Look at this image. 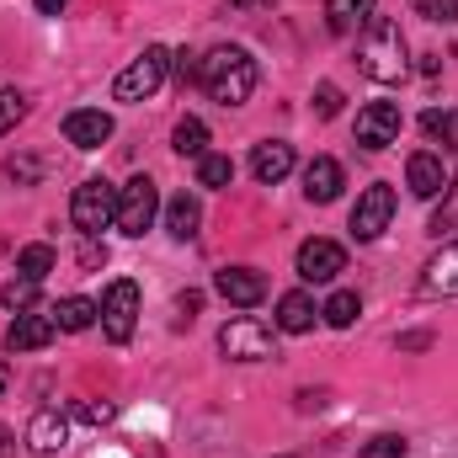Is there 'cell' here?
<instances>
[{
	"instance_id": "cell-1",
	"label": "cell",
	"mask_w": 458,
	"mask_h": 458,
	"mask_svg": "<svg viewBox=\"0 0 458 458\" xmlns=\"http://www.w3.org/2000/svg\"><path fill=\"white\" fill-rule=\"evenodd\" d=\"M357 70H362L368 81H378V86L405 81L411 59H405V32H400L394 16H378V11L368 16V32H362V43H357Z\"/></svg>"
},
{
	"instance_id": "cell-2",
	"label": "cell",
	"mask_w": 458,
	"mask_h": 458,
	"mask_svg": "<svg viewBox=\"0 0 458 458\" xmlns=\"http://www.w3.org/2000/svg\"><path fill=\"white\" fill-rule=\"evenodd\" d=\"M198 86H203L219 107H240V102H250V91H256V59H250L245 48H214V54L198 59Z\"/></svg>"
},
{
	"instance_id": "cell-3",
	"label": "cell",
	"mask_w": 458,
	"mask_h": 458,
	"mask_svg": "<svg viewBox=\"0 0 458 458\" xmlns=\"http://www.w3.org/2000/svg\"><path fill=\"white\" fill-rule=\"evenodd\" d=\"M113 219H117V187L102 182V176H86V182L75 187V198H70V225L97 240Z\"/></svg>"
},
{
	"instance_id": "cell-4",
	"label": "cell",
	"mask_w": 458,
	"mask_h": 458,
	"mask_svg": "<svg viewBox=\"0 0 458 458\" xmlns=\"http://www.w3.org/2000/svg\"><path fill=\"white\" fill-rule=\"evenodd\" d=\"M165 70H171V54H165L160 43H149V48L113 81V97L117 102H144V97H155L160 81H165Z\"/></svg>"
},
{
	"instance_id": "cell-5",
	"label": "cell",
	"mask_w": 458,
	"mask_h": 458,
	"mask_svg": "<svg viewBox=\"0 0 458 458\" xmlns=\"http://www.w3.org/2000/svg\"><path fill=\"white\" fill-rule=\"evenodd\" d=\"M155 214H160V192H155L149 176H133L128 187H117V219L113 225L123 229L128 240H139L144 229L155 225Z\"/></svg>"
},
{
	"instance_id": "cell-6",
	"label": "cell",
	"mask_w": 458,
	"mask_h": 458,
	"mask_svg": "<svg viewBox=\"0 0 458 458\" xmlns=\"http://www.w3.org/2000/svg\"><path fill=\"white\" fill-rule=\"evenodd\" d=\"M133 326H139V283L117 277L107 288V299H102V331L123 346V342H133Z\"/></svg>"
},
{
	"instance_id": "cell-7",
	"label": "cell",
	"mask_w": 458,
	"mask_h": 458,
	"mask_svg": "<svg viewBox=\"0 0 458 458\" xmlns=\"http://www.w3.org/2000/svg\"><path fill=\"white\" fill-rule=\"evenodd\" d=\"M219 352L234 357V362H261V357H272V331L261 320L240 315V320H229L225 331H219Z\"/></svg>"
},
{
	"instance_id": "cell-8",
	"label": "cell",
	"mask_w": 458,
	"mask_h": 458,
	"mask_svg": "<svg viewBox=\"0 0 458 458\" xmlns=\"http://www.w3.org/2000/svg\"><path fill=\"white\" fill-rule=\"evenodd\" d=\"M394 219V187L389 182H373L362 198H357V208H352V234L357 240H378L384 229Z\"/></svg>"
},
{
	"instance_id": "cell-9",
	"label": "cell",
	"mask_w": 458,
	"mask_h": 458,
	"mask_svg": "<svg viewBox=\"0 0 458 458\" xmlns=\"http://www.w3.org/2000/svg\"><path fill=\"white\" fill-rule=\"evenodd\" d=\"M400 128H405V117L394 102H368L362 113H357V144L362 149H389L394 139H400Z\"/></svg>"
},
{
	"instance_id": "cell-10",
	"label": "cell",
	"mask_w": 458,
	"mask_h": 458,
	"mask_svg": "<svg viewBox=\"0 0 458 458\" xmlns=\"http://www.w3.org/2000/svg\"><path fill=\"white\" fill-rule=\"evenodd\" d=\"M54 336H59V320H54V315L21 310V315L11 320V331H5V352H11V357H21V352H43Z\"/></svg>"
},
{
	"instance_id": "cell-11",
	"label": "cell",
	"mask_w": 458,
	"mask_h": 458,
	"mask_svg": "<svg viewBox=\"0 0 458 458\" xmlns=\"http://www.w3.org/2000/svg\"><path fill=\"white\" fill-rule=\"evenodd\" d=\"M336 272H346V250L336 245V240H304L299 245V277L304 283H331Z\"/></svg>"
},
{
	"instance_id": "cell-12",
	"label": "cell",
	"mask_w": 458,
	"mask_h": 458,
	"mask_svg": "<svg viewBox=\"0 0 458 458\" xmlns=\"http://www.w3.org/2000/svg\"><path fill=\"white\" fill-rule=\"evenodd\" d=\"M448 165H443V155H432V149H416L411 160H405V182H411V192L416 198H437V192H448Z\"/></svg>"
},
{
	"instance_id": "cell-13",
	"label": "cell",
	"mask_w": 458,
	"mask_h": 458,
	"mask_svg": "<svg viewBox=\"0 0 458 458\" xmlns=\"http://www.w3.org/2000/svg\"><path fill=\"white\" fill-rule=\"evenodd\" d=\"M64 139L75 149H102L113 139V117L102 113V107H75V113L64 117Z\"/></svg>"
},
{
	"instance_id": "cell-14",
	"label": "cell",
	"mask_w": 458,
	"mask_h": 458,
	"mask_svg": "<svg viewBox=\"0 0 458 458\" xmlns=\"http://www.w3.org/2000/svg\"><path fill=\"white\" fill-rule=\"evenodd\" d=\"M214 288L225 293L229 304H240V310H250V304L267 299V277H261L256 267H225V272L214 277Z\"/></svg>"
},
{
	"instance_id": "cell-15",
	"label": "cell",
	"mask_w": 458,
	"mask_h": 458,
	"mask_svg": "<svg viewBox=\"0 0 458 458\" xmlns=\"http://www.w3.org/2000/svg\"><path fill=\"white\" fill-rule=\"evenodd\" d=\"M342 187H346V176L331 155H315V160L304 165V198H310V203H336Z\"/></svg>"
},
{
	"instance_id": "cell-16",
	"label": "cell",
	"mask_w": 458,
	"mask_h": 458,
	"mask_svg": "<svg viewBox=\"0 0 458 458\" xmlns=\"http://www.w3.org/2000/svg\"><path fill=\"white\" fill-rule=\"evenodd\" d=\"M288 171H293V144H283V139L256 144V155H250V176H256L261 187H277Z\"/></svg>"
},
{
	"instance_id": "cell-17",
	"label": "cell",
	"mask_w": 458,
	"mask_h": 458,
	"mask_svg": "<svg viewBox=\"0 0 458 458\" xmlns=\"http://www.w3.org/2000/svg\"><path fill=\"white\" fill-rule=\"evenodd\" d=\"M421 288H427V293H437V299H458V240H454V245H443V250L427 261Z\"/></svg>"
},
{
	"instance_id": "cell-18",
	"label": "cell",
	"mask_w": 458,
	"mask_h": 458,
	"mask_svg": "<svg viewBox=\"0 0 458 458\" xmlns=\"http://www.w3.org/2000/svg\"><path fill=\"white\" fill-rule=\"evenodd\" d=\"M64 437H70V421H64L59 411H38V416H32V427H27L32 454H59V448H64Z\"/></svg>"
},
{
	"instance_id": "cell-19",
	"label": "cell",
	"mask_w": 458,
	"mask_h": 458,
	"mask_svg": "<svg viewBox=\"0 0 458 458\" xmlns=\"http://www.w3.org/2000/svg\"><path fill=\"white\" fill-rule=\"evenodd\" d=\"M315 299L310 293H283L277 299V331H288V336H304L310 326H315Z\"/></svg>"
},
{
	"instance_id": "cell-20",
	"label": "cell",
	"mask_w": 458,
	"mask_h": 458,
	"mask_svg": "<svg viewBox=\"0 0 458 458\" xmlns=\"http://www.w3.org/2000/svg\"><path fill=\"white\" fill-rule=\"evenodd\" d=\"M198 225H203L198 198H192V192H176V198L165 203V229H171L176 240H192V234H198Z\"/></svg>"
},
{
	"instance_id": "cell-21",
	"label": "cell",
	"mask_w": 458,
	"mask_h": 458,
	"mask_svg": "<svg viewBox=\"0 0 458 458\" xmlns=\"http://www.w3.org/2000/svg\"><path fill=\"white\" fill-rule=\"evenodd\" d=\"M171 149L187 155V160H203V155H208V123H203V117H182L176 133H171Z\"/></svg>"
},
{
	"instance_id": "cell-22",
	"label": "cell",
	"mask_w": 458,
	"mask_h": 458,
	"mask_svg": "<svg viewBox=\"0 0 458 458\" xmlns=\"http://www.w3.org/2000/svg\"><path fill=\"white\" fill-rule=\"evenodd\" d=\"M54 320H59V331H91L97 320H102V304H91V299H59V310H54Z\"/></svg>"
},
{
	"instance_id": "cell-23",
	"label": "cell",
	"mask_w": 458,
	"mask_h": 458,
	"mask_svg": "<svg viewBox=\"0 0 458 458\" xmlns=\"http://www.w3.org/2000/svg\"><path fill=\"white\" fill-rule=\"evenodd\" d=\"M326 16H331V32L368 27V16H373V0H326Z\"/></svg>"
},
{
	"instance_id": "cell-24",
	"label": "cell",
	"mask_w": 458,
	"mask_h": 458,
	"mask_svg": "<svg viewBox=\"0 0 458 458\" xmlns=\"http://www.w3.org/2000/svg\"><path fill=\"white\" fill-rule=\"evenodd\" d=\"M54 261H59V256H54V245H43V240L16 250V272H21V277H32V283H43V277L54 272Z\"/></svg>"
},
{
	"instance_id": "cell-25",
	"label": "cell",
	"mask_w": 458,
	"mask_h": 458,
	"mask_svg": "<svg viewBox=\"0 0 458 458\" xmlns=\"http://www.w3.org/2000/svg\"><path fill=\"white\" fill-rule=\"evenodd\" d=\"M320 315H326V326L346 331V326H357V315H362V299L342 288V293H331V299H326V310H320Z\"/></svg>"
},
{
	"instance_id": "cell-26",
	"label": "cell",
	"mask_w": 458,
	"mask_h": 458,
	"mask_svg": "<svg viewBox=\"0 0 458 458\" xmlns=\"http://www.w3.org/2000/svg\"><path fill=\"white\" fill-rule=\"evenodd\" d=\"M234 182V160L229 155H203L198 160V187H229Z\"/></svg>"
},
{
	"instance_id": "cell-27",
	"label": "cell",
	"mask_w": 458,
	"mask_h": 458,
	"mask_svg": "<svg viewBox=\"0 0 458 458\" xmlns=\"http://www.w3.org/2000/svg\"><path fill=\"white\" fill-rule=\"evenodd\" d=\"M421 133L427 139H443V144H458V107H432V113L421 117Z\"/></svg>"
},
{
	"instance_id": "cell-28",
	"label": "cell",
	"mask_w": 458,
	"mask_h": 458,
	"mask_svg": "<svg viewBox=\"0 0 458 458\" xmlns=\"http://www.w3.org/2000/svg\"><path fill=\"white\" fill-rule=\"evenodd\" d=\"M0 299H5V310H16V315H21V310H38V283H32V277H16V283H5Z\"/></svg>"
},
{
	"instance_id": "cell-29",
	"label": "cell",
	"mask_w": 458,
	"mask_h": 458,
	"mask_svg": "<svg viewBox=\"0 0 458 458\" xmlns=\"http://www.w3.org/2000/svg\"><path fill=\"white\" fill-rule=\"evenodd\" d=\"M443 229H458V171L448 176V192H443V208L432 214V234H443Z\"/></svg>"
},
{
	"instance_id": "cell-30",
	"label": "cell",
	"mask_w": 458,
	"mask_h": 458,
	"mask_svg": "<svg viewBox=\"0 0 458 458\" xmlns=\"http://www.w3.org/2000/svg\"><path fill=\"white\" fill-rule=\"evenodd\" d=\"M27 117V97L21 91H0V133H11Z\"/></svg>"
},
{
	"instance_id": "cell-31",
	"label": "cell",
	"mask_w": 458,
	"mask_h": 458,
	"mask_svg": "<svg viewBox=\"0 0 458 458\" xmlns=\"http://www.w3.org/2000/svg\"><path fill=\"white\" fill-rule=\"evenodd\" d=\"M416 5V16H427V21H458V0H411Z\"/></svg>"
},
{
	"instance_id": "cell-32",
	"label": "cell",
	"mask_w": 458,
	"mask_h": 458,
	"mask_svg": "<svg viewBox=\"0 0 458 458\" xmlns=\"http://www.w3.org/2000/svg\"><path fill=\"white\" fill-rule=\"evenodd\" d=\"M315 113H320V117H336V113H342V86L320 81V86H315Z\"/></svg>"
},
{
	"instance_id": "cell-33",
	"label": "cell",
	"mask_w": 458,
	"mask_h": 458,
	"mask_svg": "<svg viewBox=\"0 0 458 458\" xmlns=\"http://www.w3.org/2000/svg\"><path fill=\"white\" fill-rule=\"evenodd\" d=\"M357 458H405V437H373Z\"/></svg>"
},
{
	"instance_id": "cell-34",
	"label": "cell",
	"mask_w": 458,
	"mask_h": 458,
	"mask_svg": "<svg viewBox=\"0 0 458 458\" xmlns=\"http://www.w3.org/2000/svg\"><path fill=\"white\" fill-rule=\"evenodd\" d=\"M171 70H176V81H182V86H192V81H198V54H192V48L171 54Z\"/></svg>"
},
{
	"instance_id": "cell-35",
	"label": "cell",
	"mask_w": 458,
	"mask_h": 458,
	"mask_svg": "<svg viewBox=\"0 0 458 458\" xmlns=\"http://www.w3.org/2000/svg\"><path fill=\"white\" fill-rule=\"evenodd\" d=\"M75 416H81V421H91V427H102V421H113V405H107V400H102V405H97V400H86V405H75Z\"/></svg>"
},
{
	"instance_id": "cell-36",
	"label": "cell",
	"mask_w": 458,
	"mask_h": 458,
	"mask_svg": "<svg viewBox=\"0 0 458 458\" xmlns=\"http://www.w3.org/2000/svg\"><path fill=\"white\" fill-rule=\"evenodd\" d=\"M5 176L11 182H32L38 176V160H5Z\"/></svg>"
},
{
	"instance_id": "cell-37",
	"label": "cell",
	"mask_w": 458,
	"mask_h": 458,
	"mask_svg": "<svg viewBox=\"0 0 458 458\" xmlns=\"http://www.w3.org/2000/svg\"><path fill=\"white\" fill-rule=\"evenodd\" d=\"M107 261V245H97L91 234H86V245H81V267H102Z\"/></svg>"
},
{
	"instance_id": "cell-38",
	"label": "cell",
	"mask_w": 458,
	"mask_h": 458,
	"mask_svg": "<svg viewBox=\"0 0 458 458\" xmlns=\"http://www.w3.org/2000/svg\"><path fill=\"white\" fill-rule=\"evenodd\" d=\"M32 5H38V11H43V16H59V11H64V5H70V0H32Z\"/></svg>"
},
{
	"instance_id": "cell-39",
	"label": "cell",
	"mask_w": 458,
	"mask_h": 458,
	"mask_svg": "<svg viewBox=\"0 0 458 458\" xmlns=\"http://www.w3.org/2000/svg\"><path fill=\"white\" fill-rule=\"evenodd\" d=\"M229 5H234V11H267L272 0H229Z\"/></svg>"
},
{
	"instance_id": "cell-40",
	"label": "cell",
	"mask_w": 458,
	"mask_h": 458,
	"mask_svg": "<svg viewBox=\"0 0 458 458\" xmlns=\"http://www.w3.org/2000/svg\"><path fill=\"white\" fill-rule=\"evenodd\" d=\"M11 454H16V443H11V432L0 427V458H11Z\"/></svg>"
},
{
	"instance_id": "cell-41",
	"label": "cell",
	"mask_w": 458,
	"mask_h": 458,
	"mask_svg": "<svg viewBox=\"0 0 458 458\" xmlns=\"http://www.w3.org/2000/svg\"><path fill=\"white\" fill-rule=\"evenodd\" d=\"M5 384H11V373H5V368H0V394H5Z\"/></svg>"
}]
</instances>
